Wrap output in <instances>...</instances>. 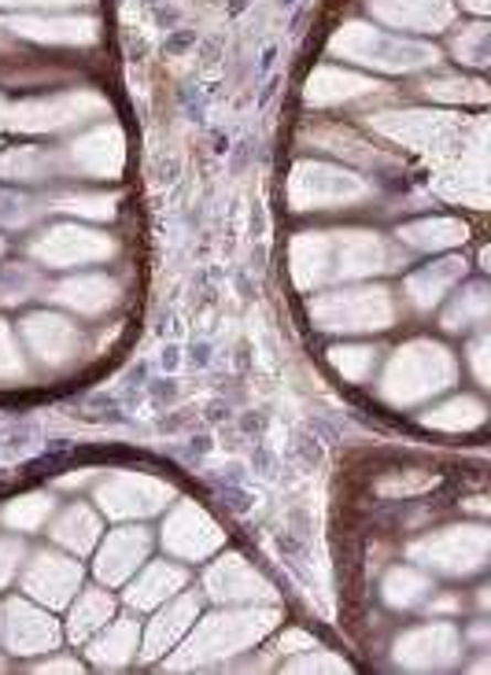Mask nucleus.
I'll use <instances>...</instances> for the list:
<instances>
[{
	"label": "nucleus",
	"instance_id": "nucleus-1",
	"mask_svg": "<svg viewBox=\"0 0 491 675\" xmlns=\"http://www.w3.org/2000/svg\"><path fill=\"white\" fill-rule=\"evenodd\" d=\"M288 266H292V281L300 288H318L396 274L407 266V248L399 240H384L366 229L303 233L288 248Z\"/></svg>",
	"mask_w": 491,
	"mask_h": 675
},
{
	"label": "nucleus",
	"instance_id": "nucleus-2",
	"mask_svg": "<svg viewBox=\"0 0 491 675\" xmlns=\"http://www.w3.org/2000/svg\"><path fill=\"white\" fill-rule=\"evenodd\" d=\"M281 624L277 606H241V609H218L189 628V635L178 642L174 657L163 661V672H196V668H218L241 653L255 650L270 631Z\"/></svg>",
	"mask_w": 491,
	"mask_h": 675
},
{
	"label": "nucleus",
	"instance_id": "nucleus-3",
	"mask_svg": "<svg viewBox=\"0 0 491 675\" xmlns=\"http://www.w3.org/2000/svg\"><path fill=\"white\" fill-rule=\"evenodd\" d=\"M458 381V358L436 340H407L396 347V355L388 358V366L381 373L377 395L396 410H410L455 388Z\"/></svg>",
	"mask_w": 491,
	"mask_h": 675
},
{
	"label": "nucleus",
	"instance_id": "nucleus-4",
	"mask_svg": "<svg viewBox=\"0 0 491 675\" xmlns=\"http://www.w3.org/2000/svg\"><path fill=\"white\" fill-rule=\"evenodd\" d=\"M311 325L322 332H344V336H362V332H384L396 325L399 307L388 288L381 285H355L322 292L307 303Z\"/></svg>",
	"mask_w": 491,
	"mask_h": 675
},
{
	"label": "nucleus",
	"instance_id": "nucleus-5",
	"mask_svg": "<svg viewBox=\"0 0 491 675\" xmlns=\"http://www.w3.org/2000/svg\"><path fill=\"white\" fill-rule=\"evenodd\" d=\"M407 557L429 576L447 580H469L488 569L491 532L488 524H447L440 532H429L407 546Z\"/></svg>",
	"mask_w": 491,
	"mask_h": 675
},
{
	"label": "nucleus",
	"instance_id": "nucleus-6",
	"mask_svg": "<svg viewBox=\"0 0 491 675\" xmlns=\"http://www.w3.org/2000/svg\"><path fill=\"white\" fill-rule=\"evenodd\" d=\"M115 251H119V244L89 225H52L34 240H26V255L49 270H78V266L108 262L115 259Z\"/></svg>",
	"mask_w": 491,
	"mask_h": 675
},
{
	"label": "nucleus",
	"instance_id": "nucleus-7",
	"mask_svg": "<svg viewBox=\"0 0 491 675\" xmlns=\"http://www.w3.org/2000/svg\"><path fill=\"white\" fill-rule=\"evenodd\" d=\"M93 502L111 521H148L156 513H167L174 502V488L148 473H108L96 484Z\"/></svg>",
	"mask_w": 491,
	"mask_h": 675
},
{
	"label": "nucleus",
	"instance_id": "nucleus-8",
	"mask_svg": "<svg viewBox=\"0 0 491 675\" xmlns=\"http://www.w3.org/2000/svg\"><path fill=\"white\" fill-rule=\"evenodd\" d=\"M466 639L451 620H433L399 631L392 642V661L407 672H451L462 664Z\"/></svg>",
	"mask_w": 491,
	"mask_h": 675
},
{
	"label": "nucleus",
	"instance_id": "nucleus-9",
	"mask_svg": "<svg viewBox=\"0 0 491 675\" xmlns=\"http://www.w3.org/2000/svg\"><path fill=\"white\" fill-rule=\"evenodd\" d=\"M63 642V628L52 609L30 602V598H8L0 606V646L15 657H45Z\"/></svg>",
	"mask_w": 491,
	"mask_h": 675
},
{
	"label": "nucleus",
	"instance_id": "nucleus-10",
	"mask_svg": "<svg viewBox=\"0 0 491 675\" xmlns=\"http://www.w3.org/2000/svg\"><path fill=\"white\" fill-rule=\"evenodd\" d=\"M19 344L34 355L45 369H67L82 358V329L60 310H34L19 321Z\"/></svg>",
	"mask_w": 491,
	"mask_h": 675
},
{
	"label": "nucleus",
	"instance_id": "nucleus-11",
	"mask_svg": "<svg viewBox=\"0 0 491 675\" xmlns=\"http://www.w3.org/2000/svg\"><path fill=\"white\" fill-rule=\"evenodd\" d=\"M19 587H23L30 602L45 609H67L71 598L82 591V565L74 554L38 550L19 569Z\"/></svg>",
	"mask_w": 491,
	"mask_h": 675
},
{
	"label": "nucleus",
	"instance_id": "nucleus-12",
	"mask_svg": "<svg viewBox=\"0 0 491 675\" xmlns=\"http://www.w3.org/2000/svg\"><path fill=\"white\" fill-rule=\"evenodd\" d=\"M159 543L170 557L178 561H207L215 557L222 546H226V532L218 528V521L211 517L204 506L196 502H178L170 506L163 532H159Z\"/></svg>",
	"mask_w": 491,
	"mask_h": 675
},
{
	"label": "nucleus",
	"instance_id": "nucleus-13",
	"mask_svg": "<svg viewBox=\"0 0 491 675\" xmlns=\"http://www.w3.org/2000/svg\"><path fill=\"white\" fill-rule=\"evenodd\" d=\"M204 594L218 606H274L277 591L241 554H222L204 572Z\"/></svg>",
	"mask_w": 491,
	"mask_h": 675
},
{
	"label": "nucleus",
	"instance_id": "nucleus-14",
	"mask_svg": "<svg viewBox=\"0 0 491 675\" xmlns=\"http://www.w3.org/2000/svg\"><path fill=\"white\" fill-rule=\"evenodd\" d=\"M152 543H156V535L148 532L145 524L122 521L119 528L104 535V543H96V561H93L96 580L108 587H122L148 561Z\"/></svg>",
	"mask_w": 491,
	"mask_h": 675
},
{
	"label": "nucleus",
	"instance_id": "nucleus-15",
	"mask_svg": "<svg viewBox=\"0 0 491 675\" xmlns=\"http://www.w3.org/2000/svg\"><path fill=\"white\" fill-rule=\"evenodd\" d=\"M49 303H56L63 310L78 318H100L122 299V285L111 274L96 270V274H67L63 281H52L45 292Z\"/></svg>",
	"mask_w": 491,
	"mask_h": 675
},
{
	"label": "nucleus",
	"instance_id": "nucleus-16",
	"mask_svg": "<svg viewBox=\"0 0 491 675\" xmlns=\"http://www.w3.org/2000/svg\"><path fill=\"white\" fill-rule=\"evenodd\" d=\"M152 624L145 628L141 635V650H137V657L141 661H159L167 657V653H174V646L181 639L189 635V628L196 624L200 617V594L196 591H178L174 598H167L163 606L152 609Z\"/></svg>",
	"mask_w": 491,
	"mask_h": 675
},
{
	"label": "nucleus",
	"instance_id": "nucleus-17",
	"mask_svg": "<svg viewBox=\"0 0 491 675\" xmlns=\"http://www.w3.org/2000/svg\"><path fill=\"white\" fill-rule=\"evenodd\" d=\"M189 569L178 561H145L130 580H126V606L137 613H152L156 606H163L167 598H174L178 591H185Z\"/></svg>",
	"mask_w": 491,
	"mask_h": 675
},
{
	"label": "nucleus",
	"instance_id": "nucleus-18",
	"mask_svg": "<svg viewBox=\"0 0 491 675\" xmlns=\"http://www.w3.org/2000/svg\"><path fill=\"white\" fill-rule=\"evenodd\" d=\"M466 270H469L466 259H458V255H444V259H436L429 266H421V270L407 274V281H403V296H407V303L414 310L429 314V310L440 307L444 299L462 285Z\"/></svg>",
	"mask_w": 491,
	"mask_h": 675
},
{
	"label": "nucleus",
	"instance_id": "nucleus-19",
	"mask_svg": "<svg viewBox=\"0 0 491 675\" xmlns=\"http://www.w3.org/2000/svg\"><path fill=\"white\" fill-rule=\"evenodd\" d=\"M370 196V185L333 174V170H311V181L296 178L292 185V207L296 211H329V207H348V203H362Z\"/></svg>",
	"mask_w": 491,
	"mask_h": 675
},
{
	"label": "nucleus",
	"instance_id": "nucleus-20",
	"mask_svg": "<svg viewBox=\"0 0 491 675\" xmlns=\"http://www.w3.org/2000/svg\"><path fill=\"white\" fill-rule=\"evenodd\" d=\"M137 650H141V628H137V620L130 617L108 620V624L85 642V657H89L93 668H100V672L130 668L137 661Z\"/></svg>",
	"mask_w": 491,
	"mask_h": 675
},
{
	"label": "nucleus",
	"instance_id": "nucleus-21",
	"mask_svg": "<svg viewBox=\"0 0 491 675\" xmlns=\"http://www.w3.org/2000/svg\"><path fill=\"white\" fill-rule=\"evenodd\" d=\"M49 535H52V543H56L60 550H67V554H74V557L93 554L96 543H100V535H104L100 510L85 506V502H71L67 510L52 513Z\"/></svg>",
	"mask_w": 491,
	"mask_h": 675
},
{
	"label": "nucleus",
	"instance_id": "nucleus-22",
	"mask_svg": "<svg viewBox=\"0 0 491 675\" xmlns=\"http://www.w3.org/2000/svg\"><path fill=\"white\" fill-rule=\"evenodd\" d=\"M466 240H469V225L458 218H421V222L399 225V244L410 251L436 255V251L462 248Z\"/></svg>",
	"mask_w": 491,
	"mask_h": 675
},
{
	"label": "nucleus",
	"instance_id": "nucleus-23",
	"mask_svg": "<svg viewBox=\"0 0 491 675\" xmlns=\"http://www.w3.org/2000/svg\"><path fill=\"white\" fill-rule=\"evenodd\" d=\"M491 318V288L484 281H473V285H462V292H455V299H447L444 314H440V325L444 332H473V329H484Z\"/></svg>",
	"mask_w": 491,
	"mask_h": 675
},
{
	"label": "nucleus",
	"instance_id": "nucleus-24",
	"mask_svg": "<svg viewBox=\"0 0 491 675\" xmlns=\"http://www.w3.org/2000/svg\"><path fill=\"white\" fill-rule=\"evenodd\" d=\"M71 613H67V635L71 642H89L96 631H100L108 620L115 617V598L104 591V587H89V591H78V598H71Z\"/></svg>",
	"mask_w": 491,
	"mask_h": 675
},
{
	"label": "nucleus",
	"instance_id": "nucleus-25",
	"mask_svg": "<svg viewBox=\"0 0 491 675\" xmlns=\"http://www.w3.org/2000/svg\"><path fill=\"white\" fill-rule=\"evenodd\" d=\"M418 421L425 428H433V432H477L488 421V406L473 399V395H455V399H447L440 406H429Z\"/></svg>",
	"mask_w": 491,
	"mask_h": 675
},
{
	"label": "nucleus",
	"instance_id": "nucleus-26",
	"mask_svg": "<svg viewBox=\"0 0 491 675\" xmlns=\"http://www.w3.org/2000/svg\"><path fill=\"white\" fill-rule=\"evenodd\" d=\"M433 594V576L418 565H396L381 580V602L388 609H418Z\"/></svg>",
	"mask_w": 491,
	"mask_h": 675
},
{
	"label": "nucleus",
	"instance_id": "nucleus-27",
	"mask_svg": "<svg viewBox=\"0 0 491 675\" xmlns=\"http://www.w3.org/2000/svg\"><path fill=\"white\" fill-rule=\"evenodd\" d=\"M52 513H56V499H52L49 491H26V495L12 499L4 510H0V521H4V528L15 535H34L41 528H49Z\"/></svg>",
	"mask_w": 491,
	"mask_h": 675
},
{
	"label": "nucleus",
	"instance_id": "nucleus-28",
	"mask_svg": "<svg viewBox=\"0 0 491 675\" xmlns=\"http://www.w3.org/2000/svg\"><path fill=\"white\" fill-rule=\"evenodd\" d=\"M49 277L30 262H8L0 270V307H26L34 299H45Z\"/></svg>",
	"mask_w": 491,
	"mask_h": 675
},
{
	"label": "nucleus",
	"instance_id": "nucleus-29",
	"mask_svg": "<svg viewBox=\"0 0 491 675\" xmlns=\"http://www.w3.org/2000/svg\"><path fill=\"white\" fill-rule=\"evenodd\" d=\"M329 362L344 381L351 384H366L377 369V347L366 344H344V347H329Z\"/></svg>",
	"mask_w": 491,
	"mask_h": 675
},
{
	"label": "nucleus",
	"instance_id": "nucleus-30",
	"mask_svg": "<svg viewBox=\"0 0 491 675\" xmlns=\"http://www.w3.org/2000/svg\"><path fill=\"white\" fill-rule=\"evenodd\" d=\"M30 377L26 366V351L19 344V332L0 318V388H12Z\"/></svg>",
	"mask_w": 491,
	"mask_h": 675
},
{
	"label": "nucleus",
	"instance_id": "nucleus-31",
	"mask_svg": "<svg viewBox=\"0 0 491 675\" xmlns=\"http://www.w3.org/2000/svg\"><path fill=\"white\" fill-rule=\"evenodd\" d=\"M285 672H351V664L337 653L311 646L303 653H292V661H285Z\"/></svg>",
	"mask_w": 491,
	"mask_h": 675
},
{
	"label": "nucleus",
	"instance_id": "nucleus-32",
	"mask_svg": "<svg viewBox=\"0 0 491 675\" xmlns=\"http://www.w3.org/2000/svg\"><path fill=\"white\" fill-rule=\"evenodd\" d=\"M23 561H26L23 539H19L15 532L12 535H0V591L19 580V569H23Z\"/></svg>",
	"mask_w": 491,
	"mask_h": 675
},
{
	"label": "nucleus",
	"instance_id": "nucleus-33",
	"mask_svg": "<svg viewBox=\"0 0 491 675\" xmlns=\"http://www.w3.org/2000/svg\"><path fill=\"white\" fill-rule=\"evenodd\" d=\"M466 358H469V369H473L477 384H480V388H488V384H491V366H488V358H491V336H488L484 329H480L477 336H473V344H469Z\"/></svg>",
	"mask_w": 491,
	"mask_h": 675
},
{
	"label": "nucleus",
	"instance_id": "nucleus-34",
	"mask_svg": "<svg viewBox=\"0 0 491 675\" xmlns=\"http://www.w3.org/2000/svg\"><path fill=\"white\" fill-rule=\"evenodd\" d=\"M60 207L63 211H67V214H85V218H111V207H115V203L108 200V196H71V200H63L60 203Z\"/></svg>",
	"mask_w": 491,
	"mask_h": 675
},
{
	"label": "nucleus",
	"instance_id": "nucleus-35",
	"mask_svg": "<svg viewBox=\"0 0 491 675\" xmlns=\"http://www.w3.org/2000/svg\"><path fill=\"white\" fill-rule=\"evenodd\" d=\"M425 609H429V613L433 617H440V620H451V617H458V613H462V594H451V591H444V594H429V598H425V602H421Z\"/></svg>",
	"mask_w": 491,
	"mask_h": 675
},
{
	"label": "nucleus",
	"instance_id": "nucleus-36",
	"mask_svg": "<svg viewBox=\"0 0 491 675\" xmlns=\"http://www.w3.org/2000/svg\"><path fill=\"white\" fill-rule=\"evenodd\" d=\"M311 646H318L314 635H307V631H300V628H288L281 642H277V657H292V653H303Z\"/></svg>",
	"mask_w": 491,
	"mask_h": 675
},
{
	"label": "nucleus",
	"instance_id": "nucleus-37",
	"mask_svg": "<svg viewBox=\"0 0 491 675\" xmlns=\"http://www.w3.org/2000/svg\"><path fill=\"white\" fill-rule=\"evenodd\" d=\"M34 672H82L78 657H45L34 664Z\"/></svg>",
	"mask_w": 491,
	"mask_h": 675
},
{
	"label": "nucleus",
	"instance_id": "nucleus-38",
	"mask_svg": "<svg viewBox=\"0 0 491 675\" xmlns=\"http://www.w3.org/2000/svg\"><path fill=\"white\" fill-rule=\"evenodd\" d=\"M469 639H473V642H480V646H484V642L491 639V628H488V620H477V624L469 628Z\"/></svg>",
	"mask_w": 491,
	"mask_h": 675
},
{
	"label": "nucleus",
	"instance_id": "nucleus-39",
	"mask_svg": "<svg viewBox=\"0 0 491 675\" xmlns=\"http://www.w3.org/2000/svg\"><path fill=\"white\" fill-rule=\"evenodd\" d=\"M477 606H480V609L491 606V591H488V587H480V591H477Z\"/></svg>",
	"mask_w": 491,
	"mask_h": 675
},
{
	"label": "nucleus",
	"instance_id": "nucleus-40",
	"mask_svg": "<svg viewBox=\"0 0 491 675\" xmlns=\"http://www.w3.org/2000/svg\"><path fill=\"white\" fill-rule=\"evenodd\" d=\"M469 8H477V12H484L488 4H484V0H469Z\"/></svg>",
	"mask_w": 491,
	"mask_h": 675
},
{
	"label": "nucleus",
	"instance_id": "nucleus-41",
	"mask_svg": "<svg viewBox=\"0 0 491 675\" xmlns=\"http://www.w3.org/2000/svg\"><path fill=\"white\" fill-rule=\"evenodd\" d=\"M4 251H8V240H4V237H0V255H4Z\"/></svg>",
	"mask_w": 491,
	"mask_h": 675
},
{
	"label": "nucleus",
	"instance_id": "nucleus-42",
	"mask_svg": "<svg viewBox=\"0 0 491 675\" xmlns=\"http://www.w3.org/2000/svg\"><path fill=\"white\" fill-rule=\"evenodd\" d=\"M0 668H4V661H0Z\"/></svg>",
	"mask_w": 491,
	"mask_h": 675
}]
</instances>
